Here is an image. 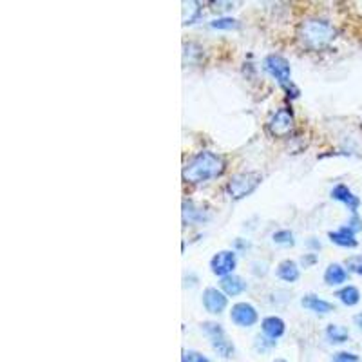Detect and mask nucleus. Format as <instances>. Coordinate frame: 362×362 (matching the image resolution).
I'll return each instance as SVG.
<instances>
[{
  "instance_id": "obj_1",
  "label": "nucleus",
  "mask_w": 362,
  "mask_h": 362,
  "mask_svg": "<svg viewBox=\"0 0 362 362\" xmlns=\"http://www.w3.org/2000/svg\"><path fill=\"white\" fill-rule=\"evenodd\" d=\"M225 169L226 163L223 156L212 153V151H202L183 167L181 176H183L185 183L198 185V183H205V181L219 177L225 173Z\"/></svg>"
},
{
  "instance_id": "obj_2",
  "label": "nucleus",
  "mask_w": 362,
  "mask_h": 362,
  "mask_svg": "<svg viewBox=\"0 0 362 362\" xmlns=\"http://www.w3.org/2000/svg\"><path fill=\"white\" fill-rule=\"evenodd\" d=\"M337 38V29L325 18H306L297 28V40L306 51H321Z\"/></svg>"
},
{
  "instance_id": "obj_3",
  "label": "nucleus",
  "mask_w": 362,
  "mask_h": 362,
  "mask_svg": "<svg viewBox=\"0 0 362 362\" xmlns=\"http://www.w3.org/2000/svg\"><path fill=\"white\" fill-rule=\"evenodd\" d=\"M261 181H263V176L259 173H239L230 177L225 190L228 198L238 202V199H243L250 196L252 192H255V189L261 185Z\"/></svg>"
},
{
  "instance_id": "obj_4",
  "label": "nucleus",
  "mask_w": 362,
  "mask_h": 362,
  "mask_svg": "<svg viewBox=\"0 0 362 362\" xmlns=\"http://www.w3.org/2000/svg\"><path fill=\"white\" fill-rule=\"evenodd\" d=\"M293 127H296V119L292 109L288 107L277 109L267 122V131L272 138H288L293 132Z\"/></svg>"
},
{
  "instance_id": "obj_5",
  "label": "nucleus",
  "mask_w": 362,
  "mask_h": 362,
  "mask_svg": "<svg viewBox=\"0 0 362 362\" xmlns=\"http://www.w3.org/2000/svg\"><path fill=\"white\" fill-rule=\"evenodd\" d=\"M264 69L281 83V87L290 83L292 67H290L288 60L284 57H281V54H268V57L264 58Z\"/></svg>"
},
{
  "instance_id": "obj_6",
  "label": "nucleus",
  "mask_w": 362,
  "mask_h": 362,
  "mask_svg": "<svg viewBox=\"0 0 362 362\" xmlns=\"http://www.w3.org/2000/svg\"><path fill=\"white\" fill-rule=\"evenodd\" d=\"M230 319L239 328H250L257 322L259 315H257V310L250 303H238V305L232 306Z\"/></svg>"
},
{
  "instance_id": "obj_7",
  "label": "nucleus",
  "mask_w": 362,
  "mask_h": 362,
  "mask_svg": "<svg viewBox=\"0 0 362 362\" xmlns=\"http://www.w3.org/2000/svg\"><path fill=\"white\" fill-rule=\"evenodd\" d=\"M235 264H238V257H235V252L232 250L218 252V254L210 259V268H212V272L219 277L232 276Z\"/></svg>"
},
{
  "instance_id": "obj_8",
  "label": "nucleus",
  "mask_w": 362,
  "mask_h": 362,
  "mask_svg": "<svg viewBox=\"0 0 362 362\" xmlns=\"http://www.w3.org/2000/svg\"><path fill=\"white\" fill-rule=\"evenodd\" d=\"M228 305L225 293L218 288H206L203 292V306L209 313H221Z\"/></svg>"
},
{
  "instance_id": "obj_9",
  "label": "nucleus",
  "mask_w": 362,
  "mask_h": 362,
  "mask_svg": "<svg viewBox=\"0 0 362 362\" xmlns=\"http://www.w3.org/2000/svg\"><path fill=\"white\" fill-rule=\"evenodd\" d=\"M300 306L313 313H319V315H326V313L334 312L335 310V306L332 305V303L321 299V297L313 296V293H308V296L303 297V299H300Z\"/></svg>"
},
{
  "instance_id": "obj_10",
  "label": "nucleus",
  "mask_w": 362,
  "mask_h": 362,
  "mask_svg": "<svg viewBox=\"0 0 362 362\" xmlns=\"http://www.w3.org/2000/svg\"><path fill=\"white\" fill-rule=\"evenodd\" d=\"M332 198L344 203V205L351 210V214H357L358 206H361V199H358V196H355L346 185L334 187V190H332Z\"/></svg>"
},
{
  "instance_id": "obj_11",
  "label": "nucleus",
  "mask_w": 362,
  "mask_h": 362,
  "mask_svg": "<svg viewBox=\"0 0 362 362\" xmlns=\"http://www.w3.org/2000/svg\"><path fill=\"white\" fill-rule=\"evenodd\" d=\"M261 328H263L264 337L272 339V341H276V339L283 337L284 329H286V325L281 317H267L261 322Z\"/></svg>"
},
{
  "instance_id": "obj_12",
  "label": "nucleus",
  "mask_w": 362,
  "mask_h": 362,
  "mask_svg": "<svg viewBox=\"0 0 362 362\" xmlns=\"http://www.w3.org/2000/svg\"><path fill=\"white\" fill-rule=\"evenodd\" d=\"M219 286H221V292L225 293L226 297H235L247 290V283H245V281L241 279L239 276H234V274H232V276L221 277V283H219Z\"/></svg>"
},
{
  "instance_id": "obj_13",
  "label": "nucleus",
  "mask_w": 362,
  "mask_h": 362,
  "mask_svg": "<svg viewBox=\"0 0 362 362\" xmlns=\"http://www.w3.org/2000/svg\"><path fill=\"white\" fill-rule=\"evenodd\" d=\"M328 238L332 243L339 245V247H344V248H355L358 245V241L355 239V232H351L348 226H342V228H339V230L329 232Z\"/></svg>"
},
{
  "instance_id": "obj_14",
  "label": "nucleus",
  "mask_w": 362,
  "mask_h": 362,
  "mask_svg": "<svg viewBox=\"0 0 362 362\" xmlns=\"http://www.w3.org/2000/svg\"><path fill=\"white\" fill-rule=\"evenodd\" d=\"M346 279H348V272H346V268L342 264L334 263L326 268L325 283L329 284V286H339V284L346 283Z\"/></svg>"
},
{
  "instance_id": "obj_15",
  "label": "nucleus",
  "mask_w": 362,
  "mask_h": 362,
  "mask_svg": "<svg viewBox=\"0 0 362 362\" xmlns=\"http://www.w3.org/2000/svg\"><path fill=\"white\" fill-rule=\"evenodd\" d=\"M277 276H279V279L284 281V283H296L300 276L299 267H297L296 261L284 259L283 263H279V267H277Z\"/></svg>"
},
{
  "instance_id": "obj_16",
  "label": "nucleus",
  "mask_w": 362,
  "mask_h": 362,
  "mask_svg": "<svg viewBox=\"0 0 362 362\" xmlns=\"http://www.w3.org/2000/svg\"><path fill=\"white\" fill-rule=\"evenodd\" d=\"M203 57H205V53H203L202 45L194 44V42L185 44V51H183V64L185 66H196V64L202 62Z\"/></svg>"
},
{
  "instance_id": "obj_17",
  "label": "nucleus",
  "mask_w": 362,
  "mask_h": 362,
  "mask_svg": "<svg viewBox=\"0 0 362 362\" xmlns=\"http://www.w3.org/2000/svg\"><path fill=\"white\" fill-rule=\"evenodd\" d=\"M326 339H328L332 344H344V342L350 339V332H348L344 326L329 325L328 328H326Z\"/></svg>"
},
{
  "instance_id": "obj_18",
  "label": "nucleus",
  "mask_w": 362,
  "mask_h": 362,
  "mask_svg": "<svg viewBox=\"0 0 362 362\" xmlns=\"http://www.w3.org/2000/svg\"><path fill=\"white\" fill-rule=\"evenodd\" d=\"M183 218L189 223H203L209 219V216H206L202 209H198V206L194 205L192 202H185L183 203Z\"/></svg>"
},
{
  "instance_id": "obj_19",
  "label": "nucleus",
  "mask_w": 362,
  "mask_h": 362,
  "mask_svg": "<svg viewBox=\"0 0 362 362\" xmlns=\"http://www.w3.org/2000/svg\"><path fill=\"white\" fill-rule=\"evenodd\" d=\"M210 344H212V348H214L216 354L223 358H230L232 355L235 354L234 344H232V341H228V339H226V335L216 339V341H210Z\"/></svg>"
},
{
  "instance_id": "obj_20",
  "label": "nucleus",
  "mask_w": 362,
  "mask_h": 362,
  "mask_svg": "<svg viewBox=\"0 0 362 362\" xmlns=\"http://www.w3.org/2000/svg\"><path fill=\"white\" fill-rule=\"evenodd\" d=\"M199 15H202V8H199V2H183V25L194 24L198 21Z\"/></svg>"
},
{
  "instance_id": "obj_21",
  "label": "nucleus",
  "mask_w": 362,
  "mask_h": 362,
  "mask_svg": "<svg viewBox=\"0 0 362 362\" xmlns=\"http://www.w3.org/2000/svg\"><path fill=\"white\" fill-rule=\"evenodd\" d=\"M337 297L341 299L342 305L346 306H355L361 300V292L355 286H344L337 292Z\"/></svg>"
},
{
  "instance_id": "obj_22",
  "label": "nucleus",
  "mask_w": 362,
  "mask_h": 362,
  "mask_svg": "<svg viewBox=\"0 0 362 362\" xmlns=\"http://www.w3.org/2000/svg\"><path fill=\"white\" fill-rule=\"evenodd\" d=\"M202 332L210 339V341H216V339L225 335V329H223V326L218 325V322H203Z\"/></svg>"
},
{
  "instance_id": "obj_23",
  "label": "nucleus",
  "mask_w": 362,
  "mask_h": 362,
  "mask_svg": "<svg viewBox=\"0 0 362 362\" xmlns=\"http://www.w3.org/2000/svg\"><path fill=\"white\" fill-rule=\"evenodd\" d=\"M274 239V243L276 245H283V247H292L296 241H293V234L290 230H279L276 234L272 235Z\"/></svg>"
},
{
  "instance_id": "obj_24",
  "label": "nucleus",
  "mask_w": 362,
  "mask_h": 362,
  "mask_svg": "<svg viewBox=\"0 0 362 362\" xmlns=\"http://www.w3.org/2000/svg\"><path fill=\"white\" fill-rule=\"evenodd\" d=\"M210 28L214 29H238L239 28V22L234 21V18H228V17H221V18H216V21L210 22Z\"/></svg>"
},
{
  "instance_id": "obj_25",
  "label": "nucleus",
  "mask_w": 362,
  "mask_h": 362,
  "mask_svg": "<svg viewBox=\"0 0 362 362\" xmlns=\"http://www.w3.org/2000/svg\"><path fill=\"white\" fill-rule=\"evenodd\" d=\"M181 362H210V361L205 357V355L199 354V351L185 350L183 351V357H181Z\"/></svg>"
},
{
  "instance_id": "obj_26",
  "label": "nucleus",
  "mask_w": 362,
  "mask_h": 362,
  "mask_svg": "<svg viewBox=\"0 0 362 362\" xmlns=\"http://www.w3.org/2000/svg\"><path fill=\"white\" fill-rule=\"evenodd\" d=\"M254 346H255V350H257V351H268V350H272L274 346H276V341H272V339L261 337V335H257V337H255Z\"/></svg>"
},
{
  "instance_id": "obj_27",
  "label": "nucleus",
  "mask_w": 362,
  "mask_h": 362,
  "mask_svg": "<svg viewBox=\"0 0 362 362\" xmlns=\"http://www.w3.org/2000/svg\"><path fill=\"white\" fill-rule=\"evenodd\" d=\"M346 268L354 274L362 276V255H354L350 259H346Z\"/></svg>"
},
{
  "instance_id": "obj_28",
  "label": "nucleus",
  "mask_w": 362,
  "mask_h": 362,
  "mask_svg": "<svg viewBox=\"0 0 362 362\" xmlns=\"http://www.w3.org/2000/svg\"><path fill=\"white\" fill-rule=\"evenodd\" d=\"M332 362H361L358 355L351 354V351H339L332 357Z\"/></svg>"
},
{
  "instance_id": "obj_29",
  "label": "nucleus",
  "mask_w": 362,
  "mask_h": 362,
  "mask_svg": "<svg viewBox=\"0 0 362 362\" xmlns=\"http://www.w3.org/2000/svg\"><path fill=\"white\" fill-rule=\"evenodd\" d=\"M346 226H348V228H350L351 232H355V234H357V232L362 230V219L358 218L357 214H354V216H351V219H350V221H348V225H346Z\"/></svg>"
},
{
  "instance_id": "obj_30",
  "label": "nucleus",
  "mask_w": 362,
  "mask_h": 362,
  "mask_svg": "<svg viewBox=\"0 0 362 362\" xmlns=\"http://www.w3.org/2000/svg\"><path fill=\"white\" fill-rule=\"evenodd\" d=\"M317 263V255L315 254H308V255H303V259H300V264L305 268L312 267V264Z\"/></svg>"
},
{
  "instance_id": "obj_31",
  "label": "nucleus",
  "mask_w": 362,
  "mask_h": 362,
  "mask_svg": "<svg viewBox=\"0 0 362 362\" xmlns=\"http://www.w3.org/2000/svg\"><path fill=\"white\" fill-rule=\"evenodd\" d=\"M283 89L288 93V98H297V96H299V89H297L292 82L286 83V86H283Z\"/></svg>"
},
{
  "instance_id": "obj_32",
  "label": "nucleus",
  "mask_w": 362,
  "mask_h": 362,
  "mask_svg": "<svg viewBox=\"0 0 362 362\" xmlns=\"http://www.w3.org/2000/svg\"><path fill=\"white\" fill-rule=\"evenodd\" d=\"M308 247L313 248V250H319V248H321V243H319L315 238H312V239H308Z\"/></svg>"
},
{
  "instance_id": "obj_33",
  "label": "nucleus",
  "mask_w": 362,
  "mask_h": 362,
  "mask_svg": "<svg viewBox=\"0 0 362 362\" xmlns=\"http://www.w3.org/2000/svg\"><path fill=\"white\" fill-rule=\"evenodd\" d=\"M354 322H355V326H357V328L362 332V312L357 313V315L354 317Z\"/></svg>"
},
{
  "instance_id": "obj_34",
  "label": "nucleus",
  "mask_w": 362,
  "mask_h": 362,
  "mask_svg": "<svg viewBox=\"0 0 362 362\" xmlns=\"http://www.w3.org/2000/svg\"><path fill=\"white\" fill-rule=\"evenodd\" d=\"M276 362H286V361H283V358H277V361Z\"/></svg>"
},
{
  "instance_id": "obj_35",
  "label": "nucleus",
  "mask_w": 362,
  "mask_h": 362,
  "mask_svg": "<svg viewBox=\"0 0 362 362\" xmlns=\"http://www.w3.org/2000/svg\"><path fill=\"white\" fill-rule=\"evenodd\" d=\"M361 127H362V124H361Z\"/></svg>"
}]
</instances>
